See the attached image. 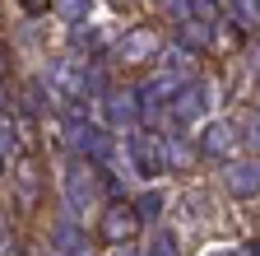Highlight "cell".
Instances as JSON below:
<instances>
[{
	"label": "cell",
	"mask_w": 260,
	"mask_h": 256,
	"mask_svg": "<svg viewBox=\"0 0 260 256\" xmlns=\"http://www.w3.org/2000/svg\"><path fill=\"white\" fill-rule=\"evenodd\" d=\"M5 70H10V47L0 42V75H5Z\"/></svg>",
	"instance_id": "15"
},
{
	"label": "cell",
	"mask_w": 260,
	"mask_h": 256,
	"mask_svg": "<svg viewBox=\"0 0 260 256\" xmlns=\"http://www.w3.org/2000/svg\"><path fill=\"white\" fill-rule=\"evenodd\" d=\"M65 196H70V205H88L93 196H98V173L88 168V163H75V173L65 177Z\"/></svg>",
	"instance_id": "9"
},
{
	"label": "cell",
	"mask_w": 260,
	"mask_h": 256,
	"mask_svg": "<svg viewBox=\"0 0 260 256\" xmlns=\"http://www.w3.org/2000/svg\"><path fill=\"white\" fill-rule=\"evenodd\" d=\"M209 256H237V247H214Z\"/></svg>",
	"instance_id": "16"
},
{
	"label": "cell",
	"mask_w": 260,
	"mask_h": 256,
	"mask_svg": "<svg viewBox=\"0 0 260 256\" xmlns=\"http://www.w3.org/2000/svg\"><path fill=\"white\" fill-rule=\"evenodd\" d=\"M125 154H130V168H135L140 177L168 173V135L149 131V126H135V131L125 135Z\"/></svg>",
	"instance_id": "2"
},
{
	"label": "cell",
	"mask_w": 260,
	"mask_h": 256,
	"mask_svg": "<svg viewBox=\"0 0 260 256\" xmlns=\"http://www.w3.org/2000/svg\"><path fill=\"white\" fill-rule=\"evenodd\" d=\"M223 186L233 191L237 201H255L260 196V158H228L223 163Z\"/></svg>",
	"instance_id": "6"
},
{
	"label": "cell",
	"mask_w": 260,
	"mask_h": 256,
	"mask_svg": "<svg viewBox=\"0 0 260 256\" xmlns=\"http://www.w3.org/2000/svg\"><path fill=\"white\" fill-rule=\"evenodd\" d=\"M135 205H140V214H144V219H158V214H162V191H144Z\"/></svg>",
	"instance_id": "13"
},
{
	"label": "cell",
	"mask_w": 260,
	"mask_h": 256,
	"mask_svg": "<svg viewBox=\"0 0 260 256\" xmlns=\"http://www.w3.org/2000/svg\"><path fill=\"white\" fill-rule=\"evenodd\" d=\"M237 126H242V149L260 158V107H246V112H237Z\"/></svg>",
	"instance_id": "11"
},
{
	"label": "cell",
	"mask_w": 260,
	"mask_h": 256,
	"mask_svg": "<svg viewBox=\"0 0 260 256\" xmlns=\"http://www.w3.org/2000/svg\"><path fill=\"white\" fill-rule=\"evenodd\" d=\"M38 196H42L38 163H23V168H19V205H23V210H32V205H38Z\"/></svg>",
	"instance_id": "10"
},
{
	"label": "cell",
	"mask_w": 260,
	"mask_h": 256,
	"mask_svg": "<svg viewBox=\"0 0 260 256\" xmlns=\"http://www.w3.org/2000/svg\"><path fill=\"white\" fill-rule=\"evenodd\" d=\"M103 117L112 131H135V121L144 117V98L140 93H103Z\"/></svg>",
	"instance_id": "7"
},
{
	"label": "cell",
	"mask_w": 260,
	"mask_h": 256,
	"mask_svg": "<svg viewBox=\"0 0 260 256\" xmlns=\"http://www.w3.org/2000/svg\"><path fill=\"white\" fill-rule=\"evenodd\" d=\"M51 5H56V0H19V10H23V14H32V19H38V14H47Z\"/></svg>",
	"instance_id": "14"
},
{
	"label": "cell",
	"mask_w": 260,
	"mask_h": 256,
	"mask_svg": "<svg viewBox=\"0 0 260 256\" xmlns=\"http://www.w3.org/2000/svg\"><path fill=\"white\" fill-rule=\"evenodd\" d=\"M140 256H177V238H172V233H158Z\"/></svg>",
	"instance_id": "12"
},
{
	"label": "cell",
	"mask_w": 260,
	"mask_h": 256,
	"mask_svg": "<svg viewBox=\"0 0 260 256\" xmlns=\"http://www.w3.org/2000/svg\"><path fill=\"white\" fill-rule=\"evenodd\" d=\"M195 168H200V140L168 135V173H195Z\"/></svg>",
	"instance_id": "8"
},
{
	"label": "cell",
	"mask_w": 260,
	"mask_h": 256,
	"mask_svg": "<svg viewBox=\"0 0 260 256\" xmlns=\"http://www.w3.org/2000/svg\"><path fill=\"white\" fill-rule=\"evenodd\" d=\"M209 93H214V84L195 75L190 84H181V89H177V98L168 103V117H172L177 126H186V131H200V126L209 121V107H214Z\"/></svg>",
	"instance_id": "1"
},
{
	"label": "cell",
	"mask_w": 260,
	"mask_h": 256,
	"mask_svg": "<svg viewBox=\"0 0 260 256\" xmlns=\"http://www.w3.org/2000/svg\"><path fill=\"white\" fill-rule=\"evenodd\" d=\"M158 51H162V33H158V28H149V23L125 28V38L116 42V61H125V66H144V61H158Z\"/></svg>",
	"instance_id": "5"
},
{
	"label": "cell",
	"mask_w": 260,
	"mask_h": 256,
	"mask_svg": "<svg viewBox=\"0 0 260 256\" xmlns=\"http://www.w3.org/2000/svg\"><path fill=\"white\" fill-rule=\"evenodd\" d=\"M140 223H144V214L135 201H112L103 210V219H98V242L103 247H130L140 238Z\"/></svg>",
	"instance_id": "3"
},
{
	"label": "cell",
	"mask_w": 260,
	"mask_h": 256,
	"mask_svg": "<svg viewBox=\"0 0 260 256\" xmlns=\"http://www.w3.org/2000/svg\"><path fill=\"white\" fill-rule=\"evenodd\" d=\"M195 140H200L205 158L228 163V158H237V149H242V126H237V117H209L200 131H195Z\"/></svg>",
	"instance_id": "4"
},
{
	"label": "cell",
	"mask_w": 260,
	"mask_h": 256,
	"mask_svg": "<svg viewBox=\"0 0 260 256\" xmlns=\"http://www.w3.org/2000/svg\"><path fill=\"white\" fill-rule=\"evenodd\" d=\"M0 173H5V158H0Z\"/></svg>",
	"instance_id": "17"
}]
</instances>
